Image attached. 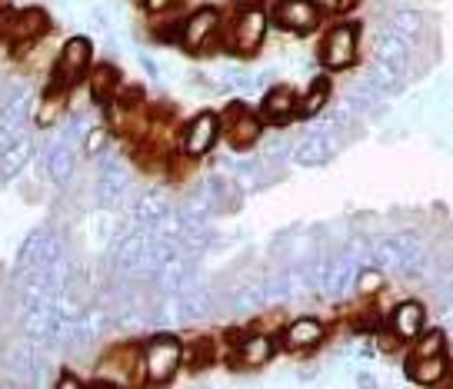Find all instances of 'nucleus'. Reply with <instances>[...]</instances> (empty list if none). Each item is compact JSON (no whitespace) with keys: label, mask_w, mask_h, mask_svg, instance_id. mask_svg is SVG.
Masks as SVG:
<instances>
[{"label":"nucleus","mask_w":453,"mask_h":389,"mask_svg":"<svg viewBox=\"0 0 453 389\" xmlns=\"http://www.w3.org/2000/svg\"><path fill=\"white\" fill-rule=\"evenodd\" d=\"M326 97H330V87H326V80H317V84L307 90L303 103H300V113H303V117H313V113H320V111H324Z\"/></svg>","instance_id":"obj_16"},{"label":"nucleus","mask_w":453,"mask_h":389,"mask_svg":"<svg viewBox=\"0 0 453 389\" xmlns=\"http://www.w3.org/2000/svg\"><path fill=\"white\" fill-rule=\"evenodd\" d=\"M424 306L413 303V300H407V303H400L394 309V333L400 336V339H413V336H420V330H424Z\"/></svg>","instance_id":"obj_12"},{"label":"nucleus","mask_w":453,"mask_h":389,"mask_svg":"<svg viewBox=\"0 0 453 389\" xmlns=\"http://www.w3.org/2000/svg\"><path fill=\"white\" fill-rule=\"evenodd\" d=\"M283 339H287V347L290 349H311L324 339V326H320L317 320H311V317H300V320H294L290 326H287Z\"/></svg>","instance_id":"obj_13"},{"label":"nucleus","mask_w":453,"mask_h":389,"mask_svg":"<svg viewBox=\"0 0 453 389\" xmlns=\"http://www.w3.org/2000/svg\"><path fill=\"white\" fill-rule=\"evenodd\" d=\"M407 373H411L413 383L434 386V383H440V379L447 376V360H443V353H440V356H413V360L407 362Z\"/></svg>","instance_id":"obj_15"},{"label":"nucleus","mask_w":453,"mask_h":389,"mask_svg":"<svg viewBox=\"0 0 453 389\" xmlns=\"http://www.w3.org/2000/svg\"><path fill=\"white\" fill-rule=\"evenodd\" d=\"M357 57V27L354 24H340L326 34L324 47H320V60H324L326 67H350Z\"/></svg>","instance_id":"obj_6"},{"label":"nucleus","mask_w":453,"mask_h":389,"mask_svg":"<svg viewBox=\"0 0 453 389\" xmlns=\"http://www.w3.org/2000/svg\"><path fill=\"white\" fill-rule=\"evenodd\" d=\"M173 4H177V0H143V7H147L150 14H160V11H167Z\"/></svg>","instance_id":"obj_23"},{"label":"nucleus","mask_w":453,"mask_h":389,"mask_svg":"<svg viewBox=\"0 0 453 389\" xmlns=\"http://www.w3.org/2000/svg\"><path fill=\"white\" fill-rule=\"evenodd\" d=\"M220 124L226 130V140H230V147L234 150H247V147H254L257 140H260V117L254 113H247L241 103H234V107H226V113L220 117Z\"/></svg>","instance_id":"obj_4"},{"label":"nucleus","mask_w":453,"mask_h":389,"mask_svg":"<svg viewBox=\"0 0 453 389\" xmlns=\"http://www.w3.org/2000/svg\"><path fill=\"white\" fill-rule=\"evenodd\" d=\"M360 0H334V7H337L340 14H347V11H354Z\"/></svg>","instance_id":"obj_24"},{"label":"nucleus","mask_w":453,"mask_h":389,"mask_svg":"<svg viewBox=\"0 0 453 389\" xmlns=\"http://www.w3.org/2000/svg\"><path fill=\"white\" fill-rule=\"evenodd\" d=\"M380 286H383L380 270H360V273H357V290L360 293H377Z\"/></svg>","instance_id":"obj_20"},{"label":"nucleus","mask_w":453,"mask_h":389,"mask_svg":"<svg viewBox=\"0 0 453 389\" xmlns=\"http://www.w3.org/2000/svg\"><path fill=\"white\" fill-rule=\"evenodd\" d=\"M324 156H326V143H324V140H313V143H307V147L300 150V160H303V164H320Z\"/></svg>","instance_id":"obj_22"},{"label":"nucleus","mask_w":453,"mask_h":389,"mask_svg":"<svg viewBox=\"0 0 453 389\" xmlns=\"http://www.w3.org/2000/svg\"><path fill=\"white\" fill-rule=\"evenodd\" d=\"M220 117L217 113H197L190 124L184 126V137H180V147H184V156H203L211 153V147L220 137Z\"/></svg>","instance_id":"obj_3"},{"label":"nucleus","mask_w":453,"mask_h":389,"mask_svg":"<svg viewBox=\"0 0 453 389\" xmlns=\"http://www.w3.org/2000/svg\"><path fill=\"white\" fill-rule=\"evenodd\" d=\"M184 362V347L173 336H154L143 347V379L147 383H170Z\"/></svg>","instance_id":"obj_1"},{"label":"nucleus","mask_w":453,"mask_h":389,"mask_svg":"<svg viewBox=\"0 0 453 389\" xmlns=\"http://www.w3.org/2000/svg\"><path fill=\"white\" fill-rule=\"evenodd\" d=\"M17 11H0V43H14Z\"/></svg>","instance_id":"obj_21"},{"label":"nucleus","mask_w":453,"mask_h":389,"mask_svg":"<svg viewBox=\"0 0 453 389\" xmlns=\"http://www.w3.org/2000/svg\"><path fill=\"white\" fill-rule=\"evenodd\" d=\"M420 14H413V11H400V14L394 17V30L400 34V37H407V41H413L417 34H420Z\"/></svg>","instance_id":"obj_18"},{"label":"nucleus","mask_w":453,"mask_h":389,"mask_svg":"<svg viewBox=\"0 0 453 389\" xmlns=\"http://www.w3.org/2000/svg\"><path fill=\"white\" fill-rule=\"evenodd\" d=\"M273 339L264 333L257 336H243L241 343H237V362L247 366V370H257V366H267L270 356H273Z\"/></svg>","instance_id":"obj_10"},{"label":"nucleus","mask_w":453,"mask_h":389,"mask_svg":"<svg viewBox=\"0 0 453 389\" xmlns=\"http://www.w3.org/2000/svg\"><path fill=\"white\" fill-rule=\"evenodd\" d=\"M297 111H300V103L290 87H273L267 97H264V103H260V117L270 120V124H280V120L294 117Z\"/></svg>","instance_id":"obj_9"},{"label":"nucleus","mask_w":453,"mask_h":389,"mask_svg":"<svg viewBox=\"0 0 453 389\" xmlns=\"http://www.w3.org/2000/svg\"><path fill=\"white\" fill-rule=\"evenodd\" d=\"M87 67H90V41L84 37H71V41L64 43V50L57 54V64H54V80H50V90H71L84 80Z\"/></svg>","instance_id":"obj_2"},{"label":"nucleus","mask_w":453,"mask_h":389,"mask_svg":"<svg viewBox=\"0 0 453 389\" xmlns=\"http://www.w3.org/2000/svg\"><path fill=\"white\" fill-rule=\"evenodd\" d=\"M60 386H77V379H73L71 373H64L60 376Z\"/></svg>","instance_id":"obj_25"},{"label":"nucleus","mask_w":453,"mask_h":389,"mask_svg":"<svg viewBox=\"0 0 453 389\" xmlns=\"http://www.w3.org/2000/svg\"><path fill=\"white\" fill-rule=\"evenodd\" d=\"M273 20L283 30L307 34V30H313L320 24V7H317V0H280L277 11H273Z\"/></svg>","instance_id":"obj_7"},{"label":"nucleus","mask_w":453,"mask_h":389,"mask_svg":"<svg viewBox=\"0 0 453 389\" xmlns=\"http://www.w3.org/2000/svg\"><path fill=\"white\" fill-rule=\"evenodd\" d=\"M443 347H447V336L440 333V330H430V333H424L417 339V353L413 356H440Z\"/></svg>","instance_id":"obj_17"},{"label":"nucleus","mask_w":453,"mask_h":389,"mask_svg":"<svg viewBox=\"0 0 453 389\" xmlns=\"http://www.w3.org/2000/svg\"><path fill=\"white\" fill-rule=\"evenodd\" d=\"M220 27V14L213 7H200L197 14H190L184 20V34H180V43L187 50H200L203 43L211 41L213 34Z\"/></svg>","instance_id":"obj_8"},{"label":"nucleus","mask_w":453,"mask_h":389,"mask_svg":"<svg viewBox=\"0 0 453 389\" xmlns=\"http://www.w3.org/2000/svg\"><path fill=\"white\" fill-rule=\"evenodd\" d=\"M87 84H90V97L97 103H111L117 97V84H120V73L111 67V64H100L87 73Z\"/></svg>","instance_id":"obj_14"},{"label":"nucleus","mask_w":453,"mask_h":389,"mask_svg":"<svg viewBox=\"0 0 453 389\" xmlns=\"http://www.w3.org/2000/svg\"><path fill=\"white\" fill-rule=\"evenodd\" d=\"M50 27V20L43 11L30 7V11H17V27H14V47H24V43L41 41L43 34Z\"/></svg>","instance_id":"obj_11"},{"label":"nucleus","mask_w":453,"mask_h":389,"mask_svg":"<svg viewBox=\"0 0 453 389\" xmlns=\"http://www.w3.org/2000/svg\"><path fill=\"white\" fill-rule=\"evenodd\" d=\"M264 34H267V14L260 7H250L243 11L237 20H234V34H230V47L237 54H254L257 47L264 43Z\"/></svg>","instance_id":"obj_5"},{"label":"nucleus","mask_w":453,"mask_h":389,"mask_svg":"<svg viewBox=\"0 0 453 389\" xmlns=\"http://www.w3.org/2000/svg\"><path fill=\"white\" fill-rule=\"evenodd\" d=\"M187 360H190V366H194V370H203V366L213 360V343H211V339H197V343H194V349L187 353Z\"/></svg>","instance_id":"obj_19"}]
</instances>
